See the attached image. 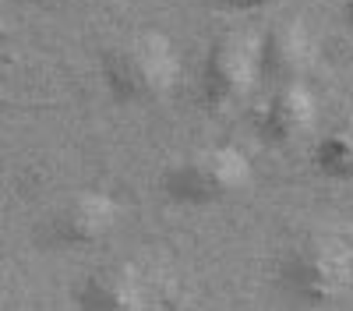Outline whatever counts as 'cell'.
Listing matches in <instances>:
<instances>
[{
    "instance_id": "cell-1",
    "label": "cell",
    "mask_w": 353,
    "mask_h": 311,
    "mask_svg": "<svg viewBox=\"0 0 353 311\" xmlns=\"http://www.w3.org/2000/svg\"><path fill=\"white\" fill-rule=\"evenodd\" d=\"M99 71L117 103L145 106L173 92L176 78H181V53L170 43V36L156 32V28H141L103 50Z\"/></svg>"
},
{
    "instance_id": "cell-2",
    "label": "cell",
    "mask_w": 353,
    "mask_h": 311,
    "mask_svg": "<svg viewBox=\"0 0 353 311\" xmlns=\"http://www.w3.org/2000/svg\"><path fill=\"white\" fill-rule=\"evenodd\" d=\"M279 290L304 308H325L353 294V244L339 234H307L279 254Z\"/></svg>"
},
{
    "instance_id": "cell-3",
    "label": "cell",
    "mask_w": 353,
    "mask_h": 311,
    "mask_svg": "<svg viewBox=\"0 0 353 311\" xmlns=\"http://www.w3.org/2000/svg\"><path fill=\"white\" fill-rule=\"evenodd\" d=\"M251 184V159L233 146H209L163 170V194L176 205H216Z\"/></svg>"
},
{
    "instance_id": "cell-4",
    "label": "cell",
    "mask_w": 353,
    "mask_h": 311,
    "mask_svg": "<svg viewBox=\"0 0 353 311\" xmlns=\"http://www.w3.org/2000/svg\"><path fill=\"white\" fill-rule=\"evenodd\" d=\"M258 81V39L248 32H223L201 61V103L209 110L237 106Z\"/></svg>"
},
{
    "instance_id": "cell-5",
    "label": "cell",
    "mask_w": 353,
    "mask_h": 311,
    "mask_svg": "<svg viewBox=\"0 0 353 311\" xmlns=\"http://www.w3.org/2000/svg\"><path fill=\"white\" fill-rule=\"evenodd\" d=\"M121 223V205L103 191H78L57 205L46 223V237L61 248H92L113 234Z\"/></svg>"
},
{
    "instance_id": "cell-6",
    "label": "cell",
    "mask_w": 353,
    "mask_h": 311,
    "mask_svg": "<svg viewBox=\"0 0 353 311\" xmlns=\"http://www.w3.org/2000/svg\"><path fill=\"white\" fill-rule=\"evenodd\" d=\"M318 57L314 36L301 18H286L265 28L258 39V78H269L276 85L301 81Z\"/></svg>"
},
{
    "instance_id": "cell-7",
    "label": "cell",
    "mask_w": 353,
    "mask_h": 311,
    "mask_svg": "<svg viewBox=\"0 0 353 311\" xmlns=\"http://www.w3.org/2000/svg\"><path fill=\"white\" fill-rule=\"evenodd\" d=\"M314 117H318V103H314L311 89H304V81H286L265 99V106L254 117V128H258L261 141H269L276 149H286L314 128Z\"/></svg>"
},
{
    "instance_id": "cell-8",
    "label": "cell",
    "mask_w": 353,
    "mask_h": 311,
    "mask_svg": "<svg viewBox=\"0 0 353 311\" xmlns=\"http://www.w3.org/2000/svg\"><path fill=\"white\" fill-rule=\"evenodd\" d=\"M145 283L131 265H103L81 279L74 311H145Z\"/></svg>"
},
{
    "instance_id": "cell-9",
    "label": "cell",
    "mask_w": 353,
    "mask_h": 311,
    "mask_svg": "<svg viewBox=\"0 0 353 311\" xmlns=\"http://www.w3.org/2000/svg\"><path fill=\"white\" fill-rule=\"evenodd\" d=\"M314 166L329 181H353V113L314 146Z\"/></svg>"
},
{
    "instance_id": "cell-10",
    "label": "cell",
    "mask_w": 353,
    "mask_h": 311,
    "mask_svg": "<svg viewBox=\"0 0 353 311\" xmlns=\"http://www.w3.org/2000/svg\"><path fill=\"white\" fill-rule=\"evenodd\" d=\"M276 4H283V0H216V8L230 14H254V11H269Z\"/></svg>"
},
{
    "instance_id": "cell-11",
    "label": "cell",
    "mask_w": 353,
    "mask_h": 311,
    "mask_svg": "<svg viewBox=\"0 0 353 311\" xmlns=\"http://www.w3.org/2000/svg\"><path fill=\"white\" fill-rule=\"evenodd\" d=\"M343 21H346L350 36H353V0H343Z\"/></svg>"
}]
</instances>
